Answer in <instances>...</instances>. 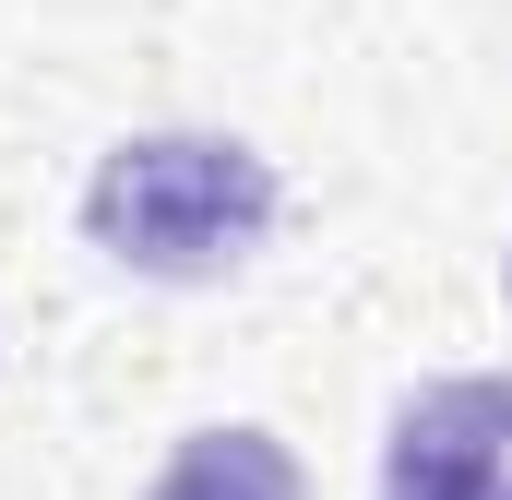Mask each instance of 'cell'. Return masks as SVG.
Masks as SVG:
<instances>
[{
	"instance_id": "1",
	"label": "cell",
	"mask_w": 512,
	"mask_h": 500,
	"mask_svg": "<svg viewBox=\"0 0 512 500\" xmlns=\"http://www.w3.org/2000/svg\"><path fill=\"white\" fill-rule=\"evenodd\" d=\"M274 155H251L239 131H131L96 155L84 179V239L96 262H120L143 286H227L274 250Z\"/></svg>"
},
{
	"instance_id": "4",
	"label": "cell",
	"mask_w": 512,
	"mask_h": 500,
	"mask_svg": "<svg viewBox=\"0 0 512 500\" xmlns=\"http://www.w3.org/2000/svg\"><path fill=\"white\" fill-rule=\"evenodd\" d=\"M501 286H512V250H501Z\"/></svg>"
},
{
	"instance_id": "3",
	"label": "cell",
	"mask_w": 512,
	"mask_h": 500,
	"mask_svg": "<svg viewBox=\"0 0 512 500\" xmlns=\"http://www.w3.org/2000/svg\"><path fill=\"white\" fill-rule=\"evenodd\" d=\"M143 500H310V477H298V453H286L274 429L227 417V429H191V441L155 465Z\"/></svg>"
},
{
	"instance_id": "2",
	"label": "cell",
	"mask_w": 512,
	"mask_h": 500,
	"mask_svg": "<svg viewBox=\"0 0 512 500\" xmlns=\"http://www.w3.org/2000/svg\"><path fill=\"white\" fill-rule=\"evenodd\" d=\"M382 500H512V370H453L393 405Z\"/></svg>"
}]
</instances>
